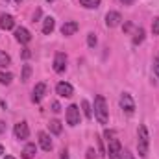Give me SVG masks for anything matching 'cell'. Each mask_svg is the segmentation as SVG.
I'll use <instances>...</instances> for the list:
<instances>
[{"mask_svg": "<svg viewBox=\"0 0 159 159\" xmlns=\"http://www.w3.org/2000/svg\"><path fill=\"white\" fill-rule=\"evenodd\" d=\"M148 146H150V135H148L146 126L141 124L137 128V150H139V156L141 157H146L148 156Z\"/></svg>", "mask_w": 159, "mask_h": 159, "instance_id": "cell-1", "label": "cell"}, {"mask_svg": "<svg viewBox=\"0 0 159 159\" xmlns=\"http://www.w3.org/2000/svg\"><path fill=\"white\" fill-rule=\"evenodd\" d=\"M94 117L100 124H107L109 120V113H107V104H106V98L102 94H98L94 98Z\"/></svg>", "mask_w": 159, "mask_h": 159, "instance_id": "cell-2", "label": "cell"}, {"mask_svg": "<svg viewBox=\"0 0 159 159\" xmlns=\"http://www.w3.org/2000/svg\"><path fill=\"white\" fill-rule=\"evenodd\" d=\"M107 156L109 159H124L122 157V146H120V141L111 137L107 139Z\"/></svg>", "mask_w": 159, "mask_h": 159, "instance_id": "cell-3", "label": "cell"}, {"mask_svg": "<svg viewBox=\"0 0 159 159\" xmlns=\"http://www.w3.org/2000/svg\"><path fill=\"white\" fill-rule=\"evenodd\" d=\"M120 107H122V111L126 115H133L135 113V102H133L129 93H122L120 94Z\"/></svg>", "mask_w": 159, "mask_h": 159, "instance_id": "cell-4", "label": "cell"}, {"mask_svg": "<svg viewBox=\"0 0 159 159\" xmlns=\"http://www.w3.org/2000/svg\"><path fill=\"white\" fill-rule=\"evenodd\" d=\"M65 117H67V124L69 126H78L80 124V109H78V106H69L67 107V113H65Z\"/></svg>", "mask_w": 159, "mask_h": 159, "instance_id": "cell-5", "label": "cell"}, {"mask_svg": "<svg viewBox=\"0 0 159 159\" xmlns=\"http://www.w3.org/2000/svg\"><path fill=\"white\" fill-rule=\"evenodd\" d=\"M65 69H67V56H65L63 52H57L56 57H54V70H56L57 74H63Z\"/></svg>", "mask_w": 159, "mask_h": 159, "instance_id": "cell-6", "label": "cell"}, {"mask_svg": "<svg viewBox=\"0 0 159 159\" xmlns=\"http://www.w3.org/2000/svg\"><path fill=\"white\" fill-rule=\"evenodd\" d=\"M13 133H15V137H17V139L24 141V139H28V137H30V128H28V124H26V122H17V124H15V128H13Z\"/></svg>", "mask_w": 159, "mask_h": 159, "instance_id": "cell-7", "label": "cell"}, {"mask_svg": "<svg viewBox=\"0 0 159 159\" xmlns=\"http://www.w3.org/2000/svg\"><path fill=\"white\" fill-rule=\"evenodd\" d=\"M56 93H57L59 96H63V98H70V96L74 94V89H72L70 83H67V81H59V83L56 85Z\"/></svg>", "mask_w": 159, "mask_h": 159, "instance_id": "cell-8", "label": "cell"}, {"mask_svg": "<svg viewBox=\"0 0 159 159\" xmlns=\"http://www.w3.org/2000/svg\"><path fill=\"white\" fill-rule=\"evenodd\" d=\"M120 22H122V17H120L119 11H109L106 15V26L107 28H115V26H119Z\"/></svg>", "mask_w": 159, "mask_h": 159, "instance_id": "cell-9", "label": "cell"}, {"mask_svg": "<svg viewBox=\"0 0 159 159\" xmlns=\"http://www.w3.org/2000/svg\"><path fill=\"white\" fill-rule=\"evenodd\" d=\"M78 28H80V24L76 20H67V22L61 26V34L69 37V35H74V34L78 32Z\"/></svg>", "mask_w": 159, "mask_h": 159, "instance_id": "cell-10", "label": "cell"}, {"mask_svg": "<svg viewBox=\"0 0 159 159\" xmlns=\"http://www.w3.org/2000/svg\"><path fill=\"white\" fill-rule=\"evenodd\" d=\"M15 39L19 41L20 44H28V43L32 41V35H30V32H28L26 28H22V26H20V28H17V30H15Z\"/></svg>", "mask_w": 159, "mask_h": 159, "instance_id": "cell-11", "label": "cell"}, {"mask_svg": "<svg viewBox=\"0 0 159 159\" xmlns=\"http://www.w3.org/2000/svg\"><path fill=\"white\" fill-rule=\"evenodd\" d=\"M44 93H46V85H44V83H37V85L34 87V94H32V100H34L35 104H39L41 100H43V96H44Z\"/></svg>", "mask_w": 159, "mask_h": 159, "instance_id": "cell-12", "label": "cell"}, {"mask_svg": "<svg viewBox=\"0 0 159 159\" xmlns=\"http://www.w3.org/2000/svg\"><path fill=\"white\" fill-rule=\"evenodd\" d=\"M39 144L44 152H50V150H52V139H50L48 133H44V131L39 133Z\"/></svg>", "mask_w": 159, "mask_h": 159, "instance_id": "cell-13", "label": "cell"}, {"mask_svg": "<svg viewBox=\"0 0 159 159\" xmlns=\"http://www.w3.org/2000/svg\"><path fill=\"white\" fill-rule=\"evenodd\" d=\"M13 26H15V20H13V17L11 15H0V28L2 30H13Z\"/></svg>", "mask_w": 159, "mask_h": 159, "instance_id": "cell-14", "label": "cell"}, {"mask_svg": "<svg viewBox=\"0 0 159 159\" xmlns=\"http://www.w3.org/2000/svg\"><path fill=\"white\" fill-rule=\"evenodd\" d=\"M54 28H56V20L52 17H44V20H43V34L50 35L54 32Z\"/></svg>", "mask_w": 159, "mask_h": 159, "instance_id": "cell-15", "label": "cell"}, {"mask_svg": "<svg viewBox=\"0 0 159 159\" xmlns=\"http://www.w3.org/2000/svg\"><path fill=\"white\" fill-rule=\"evenodd\" d=\"M35 152H37L35 144H34V143H28V144L24 146V150H22V159H34Z\"/></svg>", "mask_w": 159, "mask_h": 159, "instance_id": "cell-16", "label": "cell"}, {"mask_svg": "<svg viewBox=\"0 0 159 159\" xmlns=\"http://www.w3.org/2000/svg\"><path fill=\"white\" fill-rule=\"evenodd\" d=\"M48 128H50V131H52V133H54V135H59V133H61V122H59V120H50V122H48Z\"/></svg>", "mask_w": 159, "mask_h": 159, "instance_id": "cell-17", "label": "cell"}, {"mask_svg": "<svg viewBox=\"0 0 159 159\" xmlns=\"http://www.w3.org/2000/svg\"><path fill=\"white\" fill-rule=\"evenodd\" d=\"M9 65H11V57H9L4 50H0V67L6 69V67H9Z\"/></svg>", "mask_w": 159, "mask_h": 159, "instance_id": "cell-18", "label": "cell"}, {"mask_svg": "<svg viewBox=\"0 0 159 159\" xmlns=\"http://www.w3.org/2000/svg\"><path fill=\"white\" fill-rule=\"evenodd\" d=\"M144 41V30L143 28H137L135 30V35H133V44H141Z\"/></svg>", "mask_w": 159, "mask_h": 159, "instance_id": "cell-19", "label": "cell"}, {"mask_svg": "<svg viewBox=\"0 0 159 159\" xmlns=\"http://www.w3.org/2000/svg\"><path fill=\"white\" fill-rule=\"evenodd\" d=\"M81 109H83V113H85V117H87V119H91V117H93V109H91V104H89L87 100H81Z\"/></svg>", "mask_w": 159, "mask_h": 159, "instance_id": "cell-20", "label": "cell"}, {"mask_svg": "<svg viewBox=\"0 0 159 159\" xmlns=\"http://www.w3.org/2000/svg\"><path fill=\"white\" fill-rule=\"evenodd\" d=\"M80 4H81L83 7L93 9V7H98V6H100V0H80Z\"/></svg>", "mask_w": 159, "mask_h": 159, "instance_id": "cell-21", "label": "cell"}, {"mask_svg": "<svg viewBox=\"0 0 159 159\" xmlns=\"http://www.w3.org/2000/svg\"><path fill=\"white\" fill-rule=\"evenodd\" d=\"M13 80V74L11 72H0V83L2 85H9Z\"/></svg>", "mask_w": 159, "mask_h": 159, "instance_id": "cell-22", "label": "cell"}, {"mask_svg": "<svg viewBox=\"0 0 159 159\" xmlns=\"http://www.w3.org/2000/svg\"><path fill=\"white\" fill-rule=\"evenodd\" d=\"M30 74H32V67L30 65H22V76H20V80L22 81H28L30 80Z\"/></svg>", "mask_w": 159, "mask_h": 159, "instance_id": "cell-23", "label": "cell"}, {"mask_svg": "<svg viewBox=\"0 0 159 159\" xmlns=\"http://www.w3.org/2000/svg\"><path fill=\"white\" fill-rule=\"evenodd\" d=\"M152 34L154 35H159V17H156L154 22H152Z\"/></svg>", "mask_w": 159, "mask_h": 159, "instance_id": "cell-24", "label": "cell"}, {"mask_svg": "<svg viewBox=\"0 0 159 159\" xmlns=\"http://www.w3.org/2000/svg\"><path fill=\"white\" fill-rule=\"evenodd\" d=\"M87 44H89L91 48L96 46V35H94V34H89V35H87Z\"/></svg>", "mask_w": 159, "mask_h": 159, "instance_id": "cell-25", "label": "cell"}, {"mask_svg": "<svg viewBox=\"0 0 159 159\" xmlns=\"http://www.w3.org/2000/svg\"><path fill=\"white\" fill-rule=\"evenodd\" d=\"M85 157H87V159H98V156H96V150H94V148H89Z\"/></svg>", "mask_w": 159, "mask_h": 159, "instance_id": "cell-26", "label": "cell"}, {"mask_svg": "<svg viewBox=\"0 0 159 159\" xmlns=\"http://www.w3.org/2000/svg\"><path fill=\"white\" fill-rule=\"evenodd\" d=\"M154 72H156V76L159 78V54L156 56V61H154Z\"/></svg>", "mask_w": 159, "mask_h": 159, "instance_id": "cell-27", "label": "cell"}, {"mask_svg": "<svg viewBox=\"0 0 159 159\" xmlns=\"http://www.w3.org/2000/svg\"><path fill=\"white\" fill-rule=\"evenodd\" d=\"M52 111H54V113H59V111H61L59 102H52Z\"/></svg>", "mask_w": 159, "mask_h": 159, "instance_id": "cell-28", "label": "cell"}, {"mask_svg": "<svg viewBox=\"0 0 159 159\" xmlns=\"http://www.w3.org/2000/svg\"><path fill=\"white\" fill-rule=\"evenodd\" d=\"M122 157H124V159H135V157H133V154H131V152H128V150H122Z\"/></svg>", "mask_w": 159, "mask_h": 159, "instance_id": "cell-29", "label": "cell"}, {"mask_svg": "<svg viewBox=\"0 0 159 159\" xmlns=\"http://www.w3.org/2000/svg\"><path fill=\"white\" fill-rule=\"evenodd\" d=\"M30 56H32V52H30V48H24V50H22V57H24V59H28Z\"/></svg>", "mask_w": 159, "mask_h": 159, "instance_id": "cell-30", "label": "cell"}, {"mask_svg": "<svg viewBox=\"0 0 159 159\" xmlns=\"http://www.w3.org/2000/svg\"><path fill=\"white\" fill-rule=\"evenodd\" d=\"M61 159H69V152H67V150L61 152Z\"/></svg>", "mask_w": 159, "mask_h": 159, "instance_id": "cell-31", "label": "cell"}, {"mask_svg": "<svg viewBox=\"0 0 159 159\" xmlns=\"http://www.w3.org/2000/svg\"><path fill=\"white\" fill-rule=\"evenodd\" d=\"M4 131H6V124L0 120V133H4Z\"/></svg>", "mask_w": 159, "mask_h": 159, "instance_id": "cell-32", "label": "cell"}, {"mask_svg": "<svg viewBox=\"0 0 159 159\" xmlns=\"http://www.w3.org/2000/svg\"><path fill=\"white\" fill-rule=\"evenodd\" d=\"M39 17H41V9H37V11H35V15H34V20H37Z\"/></svg>", "mask_w": 159, "mask_h": 159, "instance_id": "cell-33", "label": "cell"}, {"mask_svg": "<svg viewBox=\"0 0 159 159\" xmlns=\"http://www.w3.org/2000/svg\"><path fill=\"white\" fill-rule=\"evenodd\" d=\"M129 30H131V24H129V22H128V24H124V32H129Z\"/></svg>", "mask_w": 159, "mask_h": 159, "instance_id": "cell-34", "label": "cell"}, {"mask_svg": "<svg viewBox=\"0 0 159 159\" xmlns=\"http://www.w3.org/2000/svg\"><path fill=\"white\" fill-rule=\"evenodd\" d=\"M122 4H126V6H129V4H133V0H120Z\"/></svg>", "mask_w": 159, "mask_h": 159, "instance_id": "cell-35", "label": "cell"}, {"mask_svg": "<svg viewBox=\"0 0 159 159\" xmlns=\"http://www.w3.org/2000/svg\"><path fill=\"white\" fill-rule=\"evenodd\" d=\"M2 154H4V146L0 144V156H2Z\"/></svg>", "mask_w": 159, "mask_h": 159, "instance_id": "cell-36", "label": "cell"}, {"mask_svg": "<svg viewBox=\"0 0 159 159\" xmlns=\"http://www.w3.org/2000/svg\"><path fill=\"white\" fill-rule=\"evenodd\" d=\"M6 159H15L13 156H6Z\"/></svg>", "mask_w": 159, "mask_h": 159, "instance_id": "cell-37", "label": "cell"}, {"mask_svg": "<svg viewBox=\"0 0 159 159\" xmlns=\"http://www.w3.org/2000/svg\"><path fill=\"white\" fill-rule=\"evenodd\" d=\"M15 2H17V4H20V2H22V0H15Z\"/></svg>", "mask_w": 159, "mask_h": 159, "instance_id": "cell-38", "label": "cell"}, {"mask_svg": "<svg viewBox=\"0 0 159 159\" xmlns=\"http://www.w3.org/2000/svg\"><path fill=\"white\" fill-rule=\"evenodd\" d=\"M46 2H56V0H46Z\"/></svg>", "mask_w": 159, "mask_h": 159, "instance_id": "cell-39", "label": "cell"}]
</instances>
